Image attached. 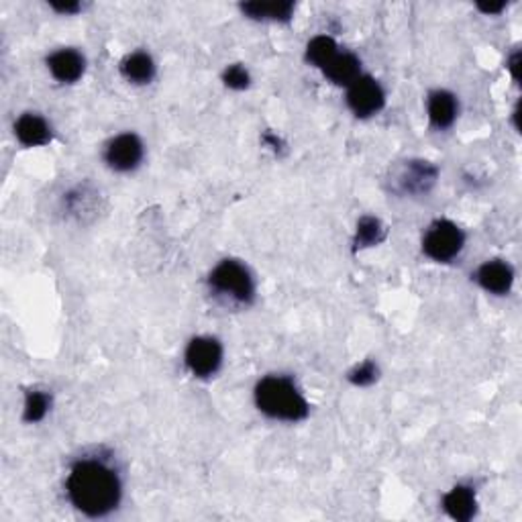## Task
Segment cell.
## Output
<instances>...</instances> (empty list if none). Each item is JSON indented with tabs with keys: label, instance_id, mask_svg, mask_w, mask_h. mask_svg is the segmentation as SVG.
Instances as JSON below:
<instances>
[{
	"label": "cell",
	"instance_id": "6da1fadb",
	"mask_svg": "<svg viewBox=\"0 0 522 522\" xmlns=\"http://www.w3.org/2000/svg\"><path fill=\"white\" fill-rule=\"evenodd\" d=\"M67 498L75 510L91 518H100L121 504L123 486L111 467L100 462H80L72 467L66 482Z\"/></svg>",
	"mask_w": 522,
	"mask_h": 522
},
{
	"label": "cell",
	"instance_id": "7a4b0ae2",
	"mask_svg": "<svg viewBox=\"0 0 522 522\" xmlns=\"http://www.w3.org/2000/svg\"><path fill=\"white\" fill-rule=\"evenodd\" d=\"M256 404L265 416L284 423L304 421L311 412L306 398L286 376H267L259 380L256 386Z\"/></svg>",
	"mask_w": 522,
	"mask_h": 522
},
{
	"label": "cell",
	"instance_id": "3957f363",
	"mask_svg": "<svg viewBox=\"0 0 522 522\" xmlns=\"http://www.w3.org/2000/svg\"><path fill=\"white\" fill-rule=\"evenodd\" d=\"M209 284L212 290L221 297L239 302V304H251L256 298V281L249 270L237 259H225L210 272Z\"/></svg>",
	"mask_w": 522,
	"mask_h": 522
},
{
	"label": "cell",
	"instance_id": "277c9868",
	"mask_svg": "<svg viewBox=\"0 0 522 522\" xmlns=\"http://www.w3.org/2000/svg\"><path fill=\"white\" fill-rule=\"evenodd\" d=\"M465 245V235L455 223L437 221L429 226L427 235L423 239L424 256L439 264H447L462 253Z\"/></svg>",
	"mask_w": 522,
	"mask_h": 522
},
{
	"label": "cell",
	"instance_id": "5b68a950",
	"mask_svg": "<svg viewBox=\"0 0 522 522\" xmlns=\"http://www.w3.org/2000/svg\"><path fill=\"white\" fill-rule=\"evenodd\" d=\"M186 366L196 377H210L221 369L223 345L215 336H196L186 347Z\"/></svg>",
	"mask_w": 522,
	"mask_h": 522
},
{
	"label": "cell",
	"instance_id": "8992f818",
	"mask_svg": "<svg viewBox=\"0 0 522 522\" xmlns=\"http://www.w3.org/2000/svg\"><path fill=\"white\" fill-rule=\"evenodd\" d=\"M347 105L355 116L368 119V116L377 115L386 105V94H384L380 82L369 78V75H360L347 91Z\"/></svg>",
	"mask_w": 522,
	"mask_h": 522
},
{
	"label": "cell",
	"instance_id": "52a82bcc",
	"mask_svg": "<svg viewBox=\"0 0 522 522\" xmlns=\"http://www.w3.org/2000/svg\"><path fill=\"white\" fill-rule=\"evenodd\" d=\"M105 160L115 171L135 170L143 160V143L133 133H123L108 143Z\"/></svg>",
	"mask_w": 522,
	"mask_h": 522
},
{
	"label": "cell",
	"instance_id": "ba28073f",
	"mask_svg": "<svg viewBox=\"0 0 522 522\" xmlns=\"http://www.w3.org/2000/svg\"><path fill=\"white\" fill-rule=\"evenodd\" d=\"M437 176V168L429 162H407L396 176V184L402 194H427L435 186Z\"/></svg>",
	"mask_w": 522,
	"mask_h": 522
},
{
	"label": "cell",
	"instance_id": "9c48e42d",
	"mask_svg": "<svg viewBox=\"0 0 522 522\" xmlns=\"http://www.w3.org/2000/svg\"><path fill=\"white\" fill-rule=\"evenodd\" d=\"M478 281L486 292L504 297L512 290L514 284V270L502 259H492L478 270Z\"/></svg>",
	"mask_w": 522,
	"mask_h": 522
},
{
	"label": "cell",
	"instance_id": "30bf717a",
	"mask_svg": "<svg viewBox=\"0 0 522 522\" xmlns=\"http://www.w3.org/2000/svg\"><path fill=\"white\" fill-rule=\"evenodd\" d=\"M47 67L61 84H74L86 70V59L75 50H59L47 58Z\"/></svg>",
	"mask_w": 522,
	"mask_h": 522
},
{
	"label": "cell",
	"instance_id": "8fae6325",
	"mask_svg": "<svg viewBox=\"0 0 522 522\" xmlns=\"http://www.w3.org/2000/svg\"><path fill=\"white\" fill-rule=\"evenodd\" d=\"M15 135L17 139L27 147H39L47 146L51 141V127L44 116L25 113L19 116L15 123Z\"/></svg>",
	"mask_w": 522,
	"mask_h": 522
},
{
	"label": "cell",
	"instance_id": "7c38bea8",
	"mask_svg": "<svg viewBox=\"0 0 522 522\" xmlns=\"http://www.w3.org/2000/svg\"><path fill=\"white\" fill-rule=\"evenodd\" d=\"M443 508L453 520L467 522L476 517L478 500L476 492L470 486H455L451 492L445 494Z\"/></svg>",
	"mask_w": 522,
	"mask_h": 522
},
{
	"label": "cell",
	"instance_id": "4fadbf2b",
	"mask_svg": "<svg viewBox=\"0 0 522 522\" xmlns=\"http://www.w3.org/2000/svg\"><path fill=\"white\" fill-rule=\"evenodd\" d=\"M429 119L437 129H449L457 119L459 105L457 99L447 91H435L429 94L427 102Z\"/></svg>",
	"mask_w": 522,
	"mask_h": 522
},
{
	"label": "cell",
	"instance_id": "5bb4252c",
	"mask_svg": "<svg viewBox=\"0 0 522 522\" xmlns=\"http://www.w3.org/2000/svg\"><path fill=\"white\" fill-rule=\"evenodd\" d=\"M322 72L336 86H352L361 75V61L353 53H336L335 59Z\"/></svg>",
	"mask_w": 522,
	"mask_h": 522
},
{
	"label": "cell",
	"instance_id": "9a60e30c",
	"mask_svg": "<svg viewBox=\"0 0 522 522\" xmlns=\"http://www.w3.org/2000/svg\"><path fill=\"white\" fill-rule=\"evenodd\" d=\"M121 74L133 84H149L155 75L154 58L146 51H135L121 61Z\"/></svg>",
	"mask_w": 522,
	"mask_h": 522
},
{
	"label": "cell",
	"instance_id": "2e32d148",
	"mask_svg": "<svg viewBox=\"0 0 522 522\" xmlns=\"http://www.w3.org/2000/svg\"><path fill=\"white\" fill-rule=\"evenodd\" d=\"M243 15L256 20H290L294 15V3L280 0V3H245L241 4Z\"/></svg>",
	"mask_w": 522,
	"mask_h": 522
},
{
	"label": "cell",
	"instance_id": "e0dca14e",
	"mask_svg": "<svg viewBox=\"0 0 522 522\" xmlns=\"http://www.w3.org/2000/svg\"><path fill=\"white\" fill-rule=\"evenodd\" d=\"M384 239H386V229L380 218L374 217H363L360 223H357V233L353 239V249H368V247L380 245Z\"/></svg>",
	"mask_w": 522,
	"mask_h": 522
},
{
	"label": "cell",
	"instance_id": "ac0fdd59",
	"mask_svg": "<svg viewBox=\"0 0 522 522\" xmlns=\"http://www.w3.org/2000/svg\"><path fill=\"white\" fill-rule=\"evenodd\" d=\"M336 53H339L336 51V44L327 36H317L314 39L308 41L306 45V59L311 61L312 66L320 67V70L331 64Z\"/></svg>",
	"mask_w": 522,
	"mask_h": 522
},
{
	"label": "cell",
	"instance_id": "d6986e66",
	"mask_svg": "<svg viewBox=\"0 0 522 522\" xmlns=\"http://www.w3.org/2000/svg\"><path fill=\"white\" fill-rule=\"evenodd\" d=\"M51 408V396L47 394L44 390H31L27 392L25 398V410H23V418L25 423H39L44 421L47 412Z\"/></svg>",
	"mask_w": 522,
	"mask_h": 522
},
{
	"label": "cell",
	"instance_id": "ffe728a7",
	"mask_svg": "<svg viewBox=\"0 0 522 522\" xmlns=\"http://www.w3.org/2000/svg\"><path fill=\"white\" fill-rule=\"evenodd\" d=\"M377 377H380V369H377L374 361H363L361 366L349 372V382L353 386H372V384L377 382Z\"/></svg>",
	"mask_w": 522,
	"mask_h": 522
},
{
	"label": "cell",
	"instance_id": "44dd1931",
	"mask_svg": "<svg viewBox=\"0 0 522 522\" xmlns=\"http://www.w3.org/2000/svg\"><path fill=\"white\" fill-rule=\"evenodd\" d=\"M223 82L226 88H231V91H245V88L249 86L251 75L241 64H235L226 67L223 74Z\"/></svg>",
	"mask_w": 522,
	"mask_h": 522
},
{
	"label": "cell",
	"instance_id": "7402d4cb",
	"mask_svg": "<svg viewBox=\"0 0 522 522\" xmlns=\"http://www.w3.org/2000/svg\"><path fill=\"white\" fill-rule=\"evenodd\" d=\"M50 6L53 11L61 12V15H74V12H78L82 9L80 3H50Z\"/></svg>",
	"mask_w": 522,
	"mask_h": 522
},
{
	"label": "cell",
	"instance_id": "603a6c76",
	"mask_svg": "<svg viewBox=\"0 0 522 522\" xmlns=\"http://www.w3.org/2000/svg\"><path fill=\"white\" fill-rule=\"evenodd\" d=\"M508 70H510L514 80H520V53L518 51L514 53L510 61H508Z\"/></svg>",
	"mask_w": 522,
	"mask_h": 522
},
{
	"label": "cell",
	"instance_id": "cb8c5ba5",
	"mask_svg": "<svg viewBox=\"0 0 522 522\" xmlns=\"http://www.w3.org/2000/svg\"><path fill=\"white\" fill-rule=\"evenodd\" d=\"M478 9L484 12V15H498L506 9V3H498V4H478Z\"/></svg>",
	"mask_w": 522,
	"mask_h": 522
}]
</instances>
